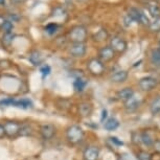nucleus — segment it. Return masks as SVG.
<instances>
[{"label": "nucleus", "mask_w": 160, "mask_h": 160, "mask_svg": "<svg viewBox=\"0 0 160 160\" xmlns=\"http://www.w3.org/2000/svg\"><path fill=\"white\" fill-rule=\"evenodd\" d=\"M58 28H59V25L57 23H53V22L49 23V24H47L46 28H45V32H46L48 35H53L58 31Z\"/></svg>", "instance_id": "obj_28"}, {"label": "nucleus", "mask_w": 160, "mask_h": 160, "mask_svg": "<svg viewBox=\"0 0 160 160\" xmlns=\"http://www.w3.org/2000/svg\"><path fill=\"white\" fill-rule=\"evenodd\" d=\"M157 85H158V81L153 77H144L140 78L138 82V86H139L140 90H142L144 92L152 91L153 89H155Z\"/></svg>", "instance_id": "obj_6"}, {"label": "nucleus", "mask_w": 160, "mask_h": 160, "mask_svg": "<svg viewBox=\"0 0 160 160\" xmlns=\"http://www.w3.org/2000/svg\"><path fill=\"white\" fill-rule=\"evenodd\" d=\"M149 28L152 32H159L160 31V17L154 18L153 21H150Z\"/></svg>", "instance_id": "obj_27"}, {"label": "nucleus", "mask_w": 160, "mask_h": 160, "mask_svg": "<svg viewBox=\"0 0 160 160\" xmlns=\"http://www.w3.org/2000/svg\"><path fill=\"white\" fill-rule=\"evenodd\" d=\"M84 136H85V133H84L83 129L77 125L70 126L66 131V138L69 141V143L73 144V146L82 142Z\"/></svg>", "instance_id": "obj_1"}, {"label": "nucleus", "mask_w": 160, "mask_h": 160, "mask_svg": "<svg viewBox=\"0 0 160 160\" xmlns=\"http://www.w3.org/2000/svg\"><path fill=\"white\" fill-rule=\"evenodd\" d=\"M87 36H88V32H87L86 28L83 25L72 28L68 34V37L72 43H84L87 39Z\"/></svg>", "instance_id": "obj_2"}, {"label": "nucleus", "mask_w": 160, "mask_h": 160, "mask_svg": "<svg viewBox=\"0 0 160 160\" xmlns=\"http://www.w3.org/2000/svg\"><path fill=\"white\" fill-rule=\"evenodd\" d=\"M29 61L32 62V64H34L35 66H39L42 64V62H43V57L39 51L37 50H34L32 51L31 53H29Z\"/></svg>", "instance_id": "obj_17"}, {"label": "nucleus", "mask_w": 160, "mask_h": 160, "mask_svg": "<svg viewBox=\"0 0 160 160\" xmlns=\"http://www.w3.org/2000/svg\"><path fill=\"white\" fill-rule=\"evenodd\" d=\"M66 12L63 8H56L52 12V16L53 17H59V16H65Z\"/></svg>", "instance_id": "obj_33"}, {"label": "nucleus", "mask_w": 160, "mask_h": 160, "mask_svg": "<svg viewBox=\"0 0 160 160\" xmlns=\"http://www.w3.org/2000/svg\"><path fill=\"white\" fill-rule=\"evenodd\" d=\"M119 127V122L114 117H111V118L107 119L104 122V128L107 130V131H114Z\"/></svg>", "instance_id": "obj_18"}, {"label": "nucleus", "mask_w": 160, "mask_h": 160, "mask_svg": "<svg viewBox=\"0 0 160 160\" xmlns=\"http://www.w3.org/2000/svg\"><path fill=\"white\" fill-rule=\"evenodd\" d=\"M5 136V134H4V129H3V125H1L0 123V139H2Z\"/></svg>", "instance_id": "obj_38"}, {"label": "nucleus", "mask_w": 160, "mask_h": 160, "mask_svg": "<svg viewBox=\"0 0 160 160\" xmlns=\"http://www.w3.org/2000/svg\"><path fill=\"white\" fill-rule=\"evenodd\" d=\"M87 68L93 75H101L105 71V64L98 59H91L87 64Z\"/></svg>", "instance_id": "obj_7"}, {"label": "nucleus", "mask_w": 160, "mask_h": 160, "mask_svg": "<svg viewBox=\"0 0 160 160\" xmlns=\"http://www.w3.org/2000/svg\"><path fill=\"white\" fill-rule=\"evenodd\" d=\"M86 86H87V81L84 78V77L74 78L73 88L77 92H83L84 90H85Z\"/></svg>", "instance_id": "obj_16"}, {"label": "nucleus", "mask_w": 160, "mask_h": 160, "mask_svg": "<svg viewBox=\"0 0 160 160\" xmlns=\"http://www.w3.org/2000/svg\"><path fill=\"white\" fill-rule=\"evenodd\" d=\"M107 116H108L107 110H106V109H102V116H101V122H105V119L107 118Z\"/></svg>", "instance_id": "obj_37"}, {"label": "nucleus", "mask_w": 160, "mask_h": 160, "mask_svg": "<svg viewBox=\"0 0 160 160\" xmlns=\"http://www.w3.org/2000/svg\"><path fill=\"white\" fill-rule=\"evenodd\" d=\"M132 136V141L133 143L135 144H140L141 143V133H138V132H133L131 134Z\"/></svg>", "instance_id": "obj_31"}, {"label": "nucleus", "mask_w": 160, "mask_h": 160, "mask_svg": "<svg viewBox=\"0 0 160 160\" xmlns=\"http://www.w3.org/2000/svg\"><path fill=\"white\" fill-rule=\"evenodd\" d=\"M26 0H11L12 3H15V4H19V3H24Z\"/></svg>", "instance_id": "obj_39"}, {"label": "nucleus", "mask_w": 160, "mask_h": 160, "mask_svg": "<svg viewBox=\"0 0 160 160\" xmlns=\"http://www.w3.org/2000/svg\"><path fill=\"white\" fill-rule=\"evenodd\" d=\"M14 40V35L13 32H10V34H4L3 38H2V41H3V44L7 45V46H10L12 44V42Z\"/></svg>", "instance_id": "obj_30"}, {"label": "nucleus", "mask_w": 160, "mask_h": 160, "mask_svg": "<svg viewBox=\"0 0 160 160\" xmlns=\"http://www.w3.org/2000/svg\"><path fill=\"white\" fill-rule=\"evenodd\" d=\"M0 5H5V0H0Z\"/></svg>", "instance_id": "obj_41"}, {"label": "nucleus", "mask_w": 160, "mask_h": 160, "mask_svg": "<svg viewBox=\"0 0 160 160\" xmlns=\"http://www.w3.org/2000/svg\"><path fill=\"white\" fill-rule=\"evenodd\" d=\"M87 47L85 43H72L69 47V53L74 58H82L86 55Z\"/></svg>", "instance_id": "obj_9"}, {"label": "nucleus", "mask_w": 160, "mask_h": 160, "mask_svg": "<svg viewBox=\"0 0 160 160\" xmlns=\"http://www.w3.org/2000/svg\"><path fill=\"white\" fill-rule=\"evenodd\" d=\"M154 140L155 139H154L153 136L148 131L141 133V143H143L146 147H152Z\"/></svg>", "instance_id": "obj_21"}, {"label": "nucleus", "mask_w": 160, "mask_h": 160, "mask_svg": "<svg viewBox=\"0 0 160 160\" xmlns=\"http://www.w3.org/2000/svg\"><path fill=\"white\" fill-rule=\"evenodd\" d=\"M99 149L95 146H89L84 150L83 158L84 160H98Z\"/></svg>", "instance_id": "obj_12"}, {"label": "nucleus", "mask_w": 160, "mask_h": 160, "mask_svg": "<svg viewBox=\"0 0 160 160\" xmlns=\"http://www.w3.org/2000/svg\"><path fill=\"white\" fill-rule=\"evenodd\" d=\"M150 111L153 115L160 113V95L156 96L150 104Z\"/></svg>", "instance_id": "obj_19"}, {"label": "nucleus", "mask_w": 160, "mask_h": 160, "mask_svg": "<svg viewBox=\"0 0 160 160\" xmlns=\"http://www.w3.org/2000/svg\"><path fill=\"white\" fill-rule=\"evenodd\" d=\"M151 63L154 66L160 67V48H156V49L152 50V53H151Z\"/></svg>", "instance_id": "obj_22"}, {"label": "nucleus", "mask_w": 160, "mask_h": 160, "mask_svg": "<svg viewBox=\"0 0 160 160\" xmlns=\"http://www.w3.org/2000/svg\"><path fill=\"white\" fill-rule=\"evenodd\" d=\"M78 111H80V114L82 116L87 117L92 112V106L88 104V102H82V104L78 106Z\"/></svg>", "instance_id": "obj_20"}, {"label": "nucleus", "mask_w": 160, "mask_h": 160, "mask_svg": "<svg viewBox=\"0 0 160 160\" xmlns=\"http://www.w3.org/2000/svg\"><path fill=\"white\" fill-rule=\"evenodd\" d=\"M0 105L3 106H13V107L20 108V109H29L32 108V102L28 98H21V99H15V98H5L3 101H0Z\"/></svg>", "instance_id": "obj_3"}, {"label": "nucleus", "mask_w": 160, "mask_h": 160, "mask_svg": "<svg viewBox=\"0 0 160 160\" xmlns=\"http://www.w3.org/2000/svg\"><path fill=\"white\" fill-rule=\"evenodd\" d=\"M133 22H134V21H133L131 18L128 16V15H127V16L123 18V25H125L126 28H130V26H131L132 24H133Z\"/></svg>", "instance_id": "obj_35"}, {"label": "nucleus", "mask_w": 160, "mask_h": 160, "mask_svg": "<svg viewBox=\"0 0 160 160\" xmlns=\"http://www.w3.org/2000/svg\"><path fill=\"white\" fill-rule=\"evenodd\" d=\"M154 1H155V0H154Z\"/></svg>", "instance_id": "obj_42"}, {"label": "nucleus", "mask_w": 160, "mask_h": 160, "mask_svg": "<svg viewBox=\"0 0 160 160\" xmlns=\"http://www.w3.org/2000/svg\"><path fill=\"white\" fill-rule=\"evenodd\" d=\"M40 72H41V74H42V78H46L47 75H49L50 74V72H51V69L50 67L48 65H43L42 67L40 68Z\"/></svg>", "instance_id": "obj_32"}, {"label": "nucleus", "mask_w": 160, "mask_h": 160, "mask_svg": "<svg viewBox=\"0 0 160 160\" xmlns=\"http://www.w3.org/2000/svg\"><path fill=\"white\" fill-rule=\"evenodd\" d=\"M129 77V73L127 70H117L111 75L110 80L113 83H123L127 81V78Z\"/></svg>", "instance_id": "obj_14"}, {"label": "nucleus", "mask_w": 160, "mask_h": 160, "mask_svg": "<svg viewBox=\"0 0 160 160\" xmlns=\"http://www.w3.org/2000/svg\"><path fill=\"white\" fill-rule=\"evenodd\" d=\"M128 16L134 21V22L140 23L142 25H149L150 20L147 17V15L143 13L142 11H140L139 8H131L128 12Z\"/></svg>", "instance_id": "obj_5"}, {"label": "nucleus", "mask_w": 160, "mask_h": 160, "mask_svg": "<svg viewBox=\"0 0 160 160\" xmlns=\"http://www.w3.org/2000/svg\"><path fill=\"white\" fill-rule=\"evenodd\" d=\"M20 128H21V123L18 122H13V120L5 122L3 125L5 136L8 138L18 137L20 134Z\"/></svg>", "instance_id": "obj_4"}, {"label": "nucleus", "mask_w": 160, "mask_h": 160, "mask_svg": "<svg viewBox=\"0 0 160 160\" xmlns=\"http://www.w3.org/2000/svg\"><path fill=\"white\" fill-rule=\"evenodd\" d=\"M110 139L113 143H115L116 146H123V142L122 140H119L117 137H110Z\"/></svg>", "instance_id": "obj_36"}, {"label": "nucleus", "mask_w": 160, "mask_h": 160, "mask_svg": "<svg viewBox=\"0 0 160 160\" xmlns=\"http://www.w3.org/2000/svg\"><path fill=\"white\" fill-rule=\"evenodd\" d=\"M137 160H153V156L152 154L149 153L148 151H143L141 150L136 154Z\"/></svg>", "instance_id": "obj_26"}, {"label": "nucleus", "mask_w": 160, "mask_h": 160, "mask_svg": "<svg viewBox=\"0 0 160 160\" xmlns=\"http://www.w3.org/2000/svg\"><path fill=\"white\" fill-rule=\"evenodd\" d=\"M13 28H14L13 22L10 21V20H5L3 25H2V29H3L4 34H10V32H13Z\"/></svg>", "instance_id": "obj_29"}, {"label": "nucleus", "mask_w": 160, "mask_h": 160, "mask_svg": "<svg viewBox=\"0 0 160 160\" xmlns=\"http://www.w3.org/2000/svg\"><path fill=\"white\" fill-rule=\"evenodd\" d=\"M148 8H149L150 14L152 15L154 18L160 17V7L156 3L155 1L150 2L149 5H148Z\"/></svg>", "instance_id": "obj_23"}, {"label": "nucleus", "mask_w": 160, "mask_h": 160, "mask_svg": "<svg viewBox=\"0 0 160 160\" xmlns=\"http://www.w3.org/2000/svg\"><path fill=\"white\" fill-rule=\"evenodd\" d=\"M32 127L28 125V123H23V125H21L19 136H29V135H32Z\"/></svg>", "instance_id": "obj_25"}, {"label": "nucleus", "mask_w": 160, "mask_h": 160, "mask_svg": "<svg viewBox=\"0 0 160 160\" xmlns=\"http://www.w3.org/2000/svg\"><path fill=\"white\" fill-rule=\"evenodd\" d=\"M116 96L119 101H122L125 102L126 101H128L129 98H131L132 96H134V90H133V88H131V87H126V88L119 90V91L117 92Z\"/></svg>", "instance_id": "obj_15"}, {"label": "nucleus", "mask_w": 160, "mask_h": 160, "mask_svg": "<svg viewBox=\"0 0 160 160\" xmlns=\"http://www.w3.org/2000/svg\"><path fill=\"white\" fill-rule=\"evenodd\" d=\"M115 57V52L110 46H105L102 47L98 52V60L102 63H107L112 61Z\"/></svg>", "instance_id": "obj_10"}, {"label": "nucleus", "mask_w": 160, "mask_h": 160, "mask_svg": "<svg viewBox=\"0 0 160 160\" xmlns=\"http://www.w3.org/2000/svg\"><path fill=\"white\" fill-rule=\"evenodd\" d=\"M92 38H93V40L96 42H102L108 38V32L106 29L102 28V29H99L98 32H96V34L93 35Z\"/></svg>", "instance_id": "obj_24"}, {"label": "nucleus", "mask_w": 160, "mask_h": 160, "mask_svg": "<svg viewBox=\"0 0 160 160\" xmlns=\"http://www.w3.org/2000/svg\"><path fill=\"white\" fill-rule=\"evenodd\" d=\"M152 147H153L154 151H155L157 154H159V155H160V139H155V140H154Z\"/></svg>", "instance_id": "obj_34"}, {"label": "nucleus", "mask_w": 160, "mask_h": 160, "mask_svg": "<svg viewBox=\"0 0 160 160\" xmlns=\"http://www.w3.org/2000/svg\"><path fill=\"white\" fill-rule=\"evenodd\" d=\"M56 132H57V129L52 123H44L40 128L41 136L46 140L51 139V138L56 135Z\"/></svg>", "instance_id": "obj_11"}, {"label": "nucleus", "mask_w": 160, "mask_h": 160, "mask_svg": "<svg viewBox=\"0 0 160 160\" xmlns=\"http://www.w3.org/2000/svg\"><path fill=\"white\" fill-rule=\"evenodd\" d=\"M4 21H5V19H4V18L0 16V28H2V25H3Z\"/></svg>", "instance_id": "obj_40"}, {"label": "nucleus", "mask_w": 160, "mask_h": 160, "mask_svg": "<svg viewBox=\"0 0 160 160\" xmlns=\"http://www.w3.org/2000/svg\"><path fill=\"white\" fill-rule=\"evenodd\" d=\"M123 105H125V108L128 112H133V111L137 110L139 108L140 101L137 98H135V96H132L131 98H129L128 101L123 102Z\"/></svg>", "instance_id": "obj_13"}, {"label": "nucleus", "mask_w": 160, "mask_h": 160, "mask_svg": "<svg viewBox=\"0 0 160 160\" xmlns=\"http://www.w3.org/2000/svg\"><path fill=\"white\" fill-rule=\"evenodd\" d=\"M110 47L114 50V52L122 53L125 52L128 48V44L127 42L120 37H113L110 40Z\"/></svg>", "instance_id": "obj_8"}]
</instances>
